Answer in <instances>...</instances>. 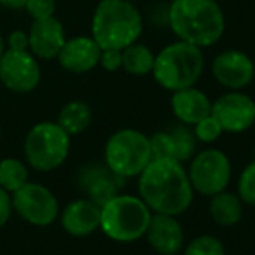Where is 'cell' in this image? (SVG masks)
Wrapping results in <instances>:
<instances>
[{
    "label": "cell",
    "instance_id": "13",
    "mask_svg": "<svg viewBox=\"0 0 255 255\" xmlns=\"http://www.w3.org/2000/svg\"><path fill=\"white\" fill-rule=\"evenodd\" d=\"M212 74L215 81L229 91H241L254 81L255 65L243 51L227 49L215 56L212 63Z\"/></svg>",
    "mask_w": 255,
    "mask_h": 255
},
{
    "label": "cell",
    "instance_id": "18",
    "mask_svg": "<svg viewBox=\"0 0 255 255\" xmlns=\"http://www.w3.org/2000/svg\"><path fill=\"white\" fill-rule=\"evenodd\" d=\"M121 184L123 178L114 175L107 166L89 164L79 171V185L86 192V198L100 206L119 194Z\"/></svg>",
    "mask_w": 255,
    "mask_h": 255
},
{
    "label": "cell",
    "instance_id": "16",
    "mask_svg": "<svg viewBox=\"0 0 255 255\" xmlns=\"http://www.w3.org/2000/svg\"><path fill=\"white\" fill-rule=\"evenodd\" d=\"M145 238L149 245L161 255H177L184 248L185 234L177 217L152 213Z\"/></svg>",
    "mask_w": 255,
    "mask_h": 255
},
{
    "label": "cell",
    "instance_id": "5",
    "mask_svg": "<svg viewBox=\"0 0 255 255\" xmlns=\"http://www.w3.org/2000/svg\"><path fill=\"white\" fill-rule=\"evenodd\" d=\"M152 212L140 196L117 194L102 206L100 231L117 243H133L145 236Z\"/></svg>",
    "mask_w": 255,
    "mask_h": 255
},
{
    "label": "cell",
    "instance_id": "27",
    "mask_svg": "<svg viewBox=\"0 0 255 255\" xmlns=\"http://www.w3.org/2000/svg\"><path fill=\"white\" fill-rule=\"evenodd\" d=\"M25 9L33 19H42L54 16L56 2L54 0H26Z\"/></svg>",
    "mask_w": 255,
    "mask_h": 255
},
{
    "label": "cell",
    "instance_id": "26",
    "mask_svg": "<svg viewBox=\"0 0 255 255\" xmlns=\"http://www.w3.org/2000/svg\"><path fill=\"white\" fill-rule=\"evenodd\" d=\"M238 196L243 205L255 208V161L248 163L238 178Z\"/></svg>",
    "mask_w": 255,
    "mask_h": 255
},
{
    "label": "cell",
    "instance_id": "8",
    "mask_svg": "<svg viewBox=\"0 0 255 255\" xmlns=\"http://www.w3.org/2000/svg\"><path fill=\"white\" fill-rule=\"evenodd\" d=\"M187 175L194 192L212 198L229 187L233 166L226 152L219 149H205L194 154L189 161Z\"/></svg>",
    "mask_w": 255,
    "mask_h": 255
},
{
    "label": "cell",
    "instance_id": "34",
    "mask_svg": "<svg viewBox=\"0 0 255 255\" xmlns=\"http://www.w3.org/2000/svg\"><path fill=\"white\" fill-rule=\"evenodd\" d=\"M128 2H135V0H128Z\"/></svg>",
    "mask_w": 255,
    "mask_h": 255
},
{
    "label": "cell",
    "instance_id": "33",
    "mask_svg": "<svg viewBox=\"0 0 255 255\" xmlns=\"http://www.w3.org/2000/svg\"><path fill=\"white\" fill-rule=\"evenodd\" d=\"M215 2H226V0H215Z\"/></svg>",
    "mask_w": 255,
    "mask_h": 255
},
{
    "label": "cell",
    "instance_id": "20",
    "mask_svg": "<svg viewBox=\"0 0 255 255\" xmlns=\"http://www.w3.org/2000/svg\"><path fill=\"white\" fill-rule=\"evenodd\" d=\"M208 212L215 224L222 227H233L243 217V201L238 194L229 192L226 189V191L210 198Z\"/></svg>",
    "mask_w": 255,
    "mask_h": 255
},
{
    "label": "cell",
    "instance_id": "25",
    "mask_svg": "<svg viewBox=\"0 0 255 255\" xmlns=\"http://www.w3.org/2000/svg\"><path fill=\"white\" fill-rule=\"evenodd\" d=\"M192 133H194L196 140L198 142H203V143H213L222 136L224 129L220 126V123L215 119L213 114L206 116L205 119H201L199 123H196L192 126Z\"/></svg>",
    "mask_w": 255,
    "mask_h": 255
},
{
    "label": "cell",
    "instance_id": "30",
    "mask_svg": "<svg viewBox=\"0 0 255 255\" xmlns=\"http://www.w3.org/2000/svg\"><path fill=\"white\" fill-rule=\"evenodd\" d=\"M7 44L11 51H28V33L16 30L9 35Z\"/></svg>",
    "mask_w": 255,
    "mask_h": 255
},
{
    "label": "cell",
    "instance_id": "7",
    "mask_svg": "<svg viewBox=\"0 0 255 255\" xmlns=\"http://www.w3.org/2000/svg\"><path fill=\"white\" fill-rule=\"evenodd\" d=\"M72 136L53 121L39 123L25 138V159L37 171H53L67 161Z\"/></svg>",
    "mask_w": 255,
    "mask_h": 255
},
{
    "label": "cell",
    "instance_id": "32",
    "mask_svg": "<svg viewBox=\"0 0 255 255\" xmlns=\"http://www.w3.org/2000/svg\"><path fill=\"white\" fill-rule=\"evenodd\" d=\"M5 53V47H4V40H2V37H0V60H2V56H4Z\"/></svg>",
    "mask_w": 255,
    "mask_h": 255
},
{
    "label": "cell",
    "instance_id": "4",
    "mask_svg": "<svg viewBox=\"0 0 255 255\" xmlns=\"http://www.w3.org/2000/svg\"><path fill=\"white\" fill-rule=\"evenodd\" d=\"M203 70L205 56L201 47L177 40L156 54L152 77L161 88L175 93L178 89L196 86V82L201 79Z\"/></svg>",
    "mask_w": 255,
    "mask_h": 255
},
{
    "label": "cell",
    "instance_id": "35",
    "mask_svg": "<svg viewBox=\"0 0 255 255\" xmlns=\"http://www.w3.org/2000/svg\"><path fill=\"white\" fill-rule=\"evenodd\" d=\"M0 133H2V128H0Z\"/></svg>",
    "mask_w": 255,
    "mask_h": 255
},
{
    "label": "cell",
    "instance_id": "10",
    "mask_svg": "<svg viewBox=\"0 0 255 255\" xmlns=\"http://www.w3.org/2000/svg\"><path fill=\"white\" fill-rule=\"evenodd\" d=\"M0 81L12 93H32L40 82V67L30 51L7 49L0 60Z\"/></svg>",
    "mask_w": 255,
    "mask_h": 255
},
{
    "label": "cell",
    "instance_id": "12",
    "mask_svg": "<svg viewBox=\"0 0 255 255\" xmlns=\"http://www.w3.org/2000/svg\"><path fill=\"white\" fill-rule=\"evenodd\" d=\"M149 138L152 159H173L177 163L185 164L196 154L198 140L191 128L182 123L154 133Z\"/></svg>",
    "mask_w": 255,
    "mask_h": 255
},
{
    "label": "cell",
    "instance_id": "2",
    "mask_svg": "<svg viewBox=\"0 0 255 255\" xmlns=\"http://www.w3.org/2000/svg\"><path fill=\"white\" fill-rule=\"evenodd\" d=\"M168 25L178 40L203 49L219 42L226 30V19L215 0H173L168 11Z\"/></svg>",
    "mask_w": 255,
    "mask_h": 255
},
{
    "label": "cell",
    "instance_id": "1",
    "mask_svg": "<svg viewBox=\"0 0 255 255\" xmlns=\"http://www.w3.org/2000/svg\"><path fill=\"white\" fill-rule=\"evenodd\" d=\"M138 196L152 213L182 215L192 205L194 189L187 168L173 159H152L138 175Z\"/></svg>",
    "mask_w": 255,
    "mask_h": 255
},
{
    "label": "cell",
    "instance_id": "28",
    "mask_svg": "<svg viewBox=\"0 0 255 255\" xmlns=\"http://www.w3.org/2000/svg\"><path fill=\"white\" fill-rule=\"evenodd\" d=\"M100 65H102L107 72L119 70V68H123V54H121L119 49H102Z\"/></svg>",
    "mask_w": 255,
    "mask_h": 255
},
{
    "label": "cell",
    "instance_id": "14",
    "mask_svg": "<svg viewBox=\"0 0 255 255\" xmlns=\"http://www.w3.org/2000/svg\"><path fill=\"white\" fill-rule=\"evenodd\" d=\"M65 28L54 16L33 19L28 32V51L40 60L58 58L65 44Z\"/></svg>",
    "mask_w": 255,
    "mask_h": 255
},
{
    "label": "cell",
    "instance_id": "19",
    "mask_svg": "<svg viewBox=\"0 0 255 255\" xmlns=\"http://www.w3.org/2000/svg\"><path fill=\"white\" fill-rule=\"evenodd\" d=\"M212 100L196 86L171 93V110L178 123L194 126L201 119L212 114Z\"/></svg>",
    "mask_w": 255,
    "mask_h": 255
},
{
    "label": "cell",
    "instance_id": "11",
    "mask_svg": "<svg viewBox=\"0 0 255 255\" xmlns=\"http://www.w3.org/2000/svg\"><path fill=\"white\" fill-rule=\"evenodd\" d=\"M212 114L224 133H243L255 124V102L241 91H227L212 103Z\"/></svg>",
    "mask_w": 255,
    "mask_h": 255
},
{
    "label": "cell",
    "instance_id": "24",
    "mask_svg": "<svg viewBox=\"0 0 255 255\" xmlns=\"http://www.w3.org/2000/svg\"><path fill=\"white\" fill-rule=\"evenodd\" d=\"M184 255H226V247L219 238L212 234H201L189 241Z\"/></svg>",
    "mask_w": 255,
    "mask_h": 255
},
{
    "label": "cell",
    "instance_id": "6",
    "mask_svg": "<svg viewBox=\"0 0 255 255\" xmlns=\"http://www.w3.org/2000/svg\"><path fill=\"white\" fill-rule=\"evenodd\" d=\"M152 161L150 138L140 129L124 128L105 143V166L119 178L138 177Z\"/></svg>",
    "mask_w": 255,
    "mask_h": 255
},
{
    "label": "cell",
    "instance_id": "15",
    "mask_svg": "<svg viewBox=\"0 0 255 255\" xmlns=\"http://www.w3.org/2000/svg\"><path fill=\"white\" fill-rule=\"evenodd\" d=\"M102 47L96 44L93 37L79 35L74 39L65 40L58 61L67 72L72 74H86L100 65Z\"/></svg>",
    "mask_w": 255,
    "mask_h": 255
},
{
    "label": "cell",
    "instance_id": "21",
    "mask_svg": "<svg viewBox=\"0 0 255 255\" xmlns=\"http://www.w3.org/2000/svg\"><path fill=\"white\" fill-rule=\"evenodd\" d=\"M93 121V110L89 103L84 100H72V102L65 103L61 107L60 114H58L56 123L63 128L65 131L70 136L81 135L89 128Z\"/></svg>",
    "mask_w": 255,
    "mask_h": 255
},
{
    "label": "cell",
    "instance_id": "22",
    "mask_svg": "<svg viewBox=\"0 0 255 255\" xmlns=\"http://www.w3.org/2000/svg\"><path fill=\"white\" fill-rule=\"evenodd\" d=\"M123 54V70L131 75H147L152 74L156 54L143 44H131L121 51Z\"/></svg>",
    "mask_w": 255,
    "mask_h": 255
},
{
    "label": "cell",
    "instance_id": "31",
    "mask_svg": "<svg viewBox=\"0 0 255 255\" xmlns=\"http://www.w3.org/2000/svg\"><path fill=\"white\" fill-rule=\"evenodd\" d=\"M26 4V0H0V5L9 9H23Z\"/></svg>",
    "mask_w": 255,
    "mask_h": 255
},
{
    "label": "cell",
    "instance_id": "23",
    "mask_svg": "<svg viewBox=\"0 0 255 255\" xmlns=\"http://www.w3.org/2000/svg\"><path fill=\"white\" fill-rule=\"evenodd\" d=\"M26 182H30L28 168L21 159L5 157L0 161V187L4 191H7L9 194H14Z\"/></svg>",
    "mask_w": 255,
    "mask_h": 255
},
{
    "label": "cell",
    "instance_id": "3",
    "mask_svg": "<svg viewBox=\"0 0 255 255\" xmlns=\"http://www.w3.org/2000/svg\"><path fill=\"white\" fill-rule=\"evenodd\" d=\"M143 32V19L133 2L102 0L95 9L91 37L102 49H119L131 46Z\"/></svg>",
    "mask_w": 255,
    "mask_h": 255
},
{
    "label": "cell",
    "instance_id": "29",
    "mask_svg": "<svg viewBox=\"0 0 255 255\" xmlns=\"http://www.w3.org/2000/svg\"><path fill=\"white\" fill-rule=\"evenodd\" d=\"M12 215V198L7 191L0 187V229L9 222Z\"/></svg>",
    "mask_w": 255,
    "mask_h": 255
},
{
    "label": "cell",
    "instance_id": "9",
    "mask_svg": "<svg viewBox=\"0 0 255 255\" xmlns=\"http://www.w3.org/2000/svg\"><path fill=\"white\" fill-rule=\"evenodd\" d=\"M12 210L32 226H51L60 217V203L56 196L39 182H26L11 194Z\"/></svg>",
    "mask_w": 255,
    "mask_h": 255
},
{
    "label": "cell",
    "instance_id": "17",
    "mask_svg": "<svg viewBox=\"0 0 255 255\" xmlns=\"http://www.w3.org/2000/svg\"><path fill=\"white\" fill-rule=\"evenodd\" d=\"M102 206L88 198L75 199L68 203L61 212V227L65 233L75 238H84L100 229Z\"/></svg>",
    "mask_w": 255,
    "mask_h": 255
}]
</instances>
